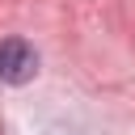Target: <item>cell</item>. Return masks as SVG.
I'll return each instance as SVG.
<instances>
[{"instance_id": "obj_1", "label": "cell", "mask_w": 135, "mask_h": 135, "mask_svg": "<svg viewBox=\"0 0 135 135\" xmlns=\"http://www.w3.org/2000/svg\"><path fill=\"white\" fill-rule=\"evenodd\" d=\"M34 76H38V51L25 38H0V80L30 84Z\"/></svg>"}]
</instances>
